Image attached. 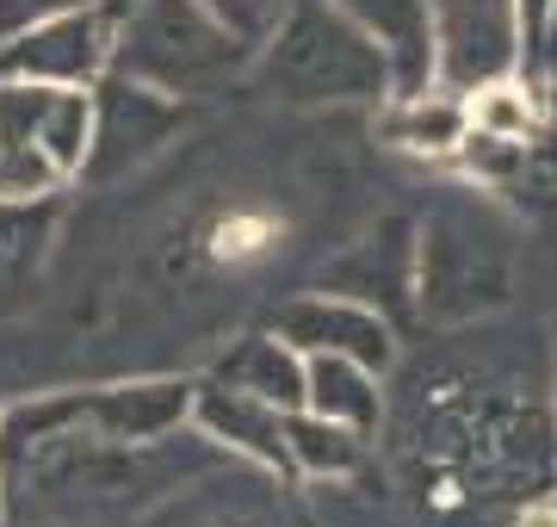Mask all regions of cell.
<instances>
[{
  "instance_id": "17",
  "label": "cell",
  "mask_w": 557,
  "mask_h": 527,
  "mask_svg": "<svg viewBox=\"0 0 557 527\" xmlns=\"http://www.w3.org/2000/svg\"><path fill=\"white\" fill-rule=\"evenodd\" d=\"M359 441H366L359 428H341L329 416H317V409H292L285 416L292 471H304V478H347V471H359V459H366Z\"/></svg>"
},
{
  "instance_id": "4",
  "label": "cell",
  "mask_w": 557,
  "mask_h": 527,
  "mask_svg": "<svg viewBox=\"0 0 557 527\" xmlns=\"http://www.w3.org/2000/svg\"><path fill=\"white\" fill-rule=\"evenodd\" d=\"M428 13H434L440 87L471 94V87L520 69L515 0H428Z\"/></svg>"
},
{
  "instance_id": "6",
  "label": "cell",
  "mask_w": 557,
  "mask_h": 527,
  "mask_svg": "<svg viewBox=\"0 0 557 527\" xmlns=\"http://www.w3.org/2000/svg\"><path fill=\"white\" fill-rule=\"evenodd\" d=\"M0 143H32L69 181H81L87 143H94V87H50L0 75Z\"/></svg>"
},
{
  "instance_id": "15",
  "label": "cell",
  "mask_w": 557,
  "mask_h": 527,
  "mask_svg": "<svg viewBox=\"0 0 557 527\" xmlns=\"http://www.w3.org/2000/svg\"><path fill=\"white\" fill-rule=\"evenodd\" d=\"M391 137L416 156H458V143L471 137V106L453 87H421V94H403L397 112H391Z\"/></svg>"
},
{
  "instance_id": "19",
  "label": "cell",
  "mask_w": 557,
  "mask_h": 527,
  "mask_svg": "<svg viewBox=\"0 0 557 527\" xmlns=\"http://www.w3.org/2000/svg\"><path fill=\"white\" fill-rule=\"evenodd\" d=\"M81 7H100V0H0V38L32 32L44 20H62V13H81Z\"/></svg>"
},
{
  "instance_id": "8",
  "label": "cell",
  "mask_w": 557,
  "mask_h": 527,
  "mask_svg": "<svg viewBox=\"0 0 557 527\" xmlns=\"http://www.w3.org/2000/svg\"><path fill=\"white\" fill-rule=\"evenodd\" d=\"M278 335L298 347V354H347V360L384 366L397 360V342H391V323L379 317V305L366 298H335V292H317V298H298V305L278 317Z\"/></svg>"
},
{
  "instance_id": "7",
  "label": "cell",
  "mask_w": 557,
  "mask_h": 527,
  "mask_svg": "<svg viewBox=\"0 0 557 527\" xmlns=\"http://www.w3.org/2000/svg\"><path fill=\"white\" fill-rule=\"evenodd\" d=\"M508 267L490 236H478L471 223L440 218L421 243V305L434 317H471L478 305H496Z\"/></svg>"
},
{
  "instance_id": "10",
  "label": "cell",
  "mask_w": 557,
  "mask_h": 527,
  "mask_svg": "<svg viewBox=\"0 0 557 527\" xmlns=\"http://www.w3.org/2000/svg\"><path fill=\"white\" fill-rule=\"evenodd\" d=\"M193 379H143V385H112L94 397H75V416L100 428V441L119 446H156L180 422H193Z\"/></svg>"
},
{
  "instance_id": "18",
  "label": "cell",
  "mask_w": 557,
  "mask_h": 527,
  "mask_svg": "<svg viewBox=\"0 0 557 527\" xmlns=\"http://www.w3.org/2000/svg\"><path fill=\"white\" fill-rule=\"evenodd\" d=\"M205 7H211L223 25H236L248 44H267V32H273L278 13H285V0H205Z\"/></svg>"
},
{
  "instance_id": "22",
  "label": "cell",
  "mask_w": 557,
  "mask_h": 527,
  "mask_svg": "<svg viewBox=\"0 0 557 527\" xmlns=\"http://www.w3.org/2000/svg\"><path fill=\"white\" fill-rule=\"evenodd\" d=\"M520 527H557L552 515H533V522H520Z\"/></svg>"
},
{
  "instance_id": "20",
  "label": "cell",
  "mask_w": 557,
  "mask_h": 527,
  "mask_svg": "<svg viewBox=\"0 0 557 527\" xmlns=\"http://www.w3.org/2000/svg\"><path fill=\"white\" fill-rule=\"evenodd\" d=\"M533 87H539V94H552V87H557V0H552V20H545V50H539Z\"/></svg>"
},
{
  "instance_id": "16",
  "label": "cell",
  "mask_w": 557,
  "mask_h": 527,
  "mask_svg": "<svg viewBox=\"0 0 557 527\" xmlns=\"http://www.w3.org/2000/svg\"><path fill=\"white\" fill-rule=\"evenodd\" d=\"M465 106H471V137L533 149L539 131H545V94L533 82H520V75H496V82L471 87Z\"/></svg>"
},
{
  "instance_id": "14",
  "label": "cell",
  "mask_w": 557,
  "mask_h": 527,
  "mask_svg": "<svg viewBox=\"0 0 557 527\" xmlns=\"http://www.w3.org/2000/svg\"><path fill=\"white\" fill-rule=\"evenodd\" d=\"M211 379L248 391V397H260V404L304 409V354L285 342V335H248V342H236L218 360Z\"/></svg>"
},
{
  "instance_id": "2",
  "label": "cell",
  "mask_w": 557,
  "mask_h": 527,
  "mask_svg": "<svg viewBox=\"0 0 557 527\" xmlns=\"http://www.w3.org/2000/svg\"><path fill=\"white\" fill-rule=\"evenodd\" d=\"M255 50L260 44L223 25L205 0H131L112 20V69L174 100L223 87L255 62Z\"/></svg>"
},
{
  "instance_id": "5",
  "label": "cell",
  "mask_w": 557,
  "mask_h": 527,
  "mask_svg": "<svg viewBox=\"0 0 557 527\" xmlns=\"http://www.w3.org/2000/svg\"><path fill=\"white\" fill-rule=\"evenodd\" d=\"M112 69V20L106 7H81L62 20H44L32 32L0 38V75L50 87H94Z\"/></svg>"
},
{
  "instance_id": "3",
  "label": "cell",
  "mask_w": 557,
  "mask_h": 527,
  "mask_svg": "<svg viewBox=\"0 0 557 527\" xmlns=\"http://www.w3.org/2000/svg\"><path fill=\"white\" fill-rule=\"evenodd\" d=\"M180 124H186V106L174 94L106 69L100 82H94V143H87L81 181H119V174L143 168L156 149L174 143Z\"/></svg>"
},
{
  "instance_id": "9",
  "label": "cell",
  "mask_w": 557,
  "mask_h": 527,
  "mask_svg": "<svg viewBox=\"0 0 557 527\" xmlns=\"http://www.w3.org/2000/svg\"><path fill=\"white\" fill-rule=\"evenodd\" d=\"M341 13L384 50L391 94H421L440 82V50H434V13L428 0H335Z\"/></svg>"
},
{
  "instance_id": "1",
  "label": "cell",
  "mask_w": 557,
  "mask_h": 527,
  "mask_svg": "<svg viewBox=\"0 0 557 527\" xmlns=\"http://www.w3.org/2000/svg\"><path fill=\"white\" fill-rule=\"evenodd\" d=\"M255 75L267 94L292 106H366L391 94L384 50L359 32L335 0L285 7L267 44L255 50Z\"/></svg>"
},
{
  "instance_id": "12",
  "label": "cell",
  "mask_w": 557,
  "mask_h": 527,
  "mask_svg": "<svg viewBox=\"0 0 557 527\" xmlns=\"http://www.w3.org/2000/svg\"><path fill=\"white\" fill-rule=\"evenodd\" d=\"M57 243V199H0V317L20 310Z\"/></svg>"
},
{
  "instance_id": "21",
  "label": "cell",
  "mask_w": 557,
  "mask_h": 527,
  "mask_svg": "<svg viewBox=\"0 0 557 527\" xmlns=\"http://www.w3.org/2000/svg\"><path fill=\"white\" fill-rule=\"evenodd\" d=\"M100 7H106V20H119V13L131 7V0H100Z\"/></svg>"
},
{
  "instance_id": "13",
  "label": "cell",
  "mask_w": 557,
  "mask_h": 527,
  "mask_svg": "<svg viewBox=\"0 0 557 527\" xmlns=\"http://www.w3.org/2000/svg\"><path fill=\"white\" fill-rule=\"evenodd\" d=\"M304 409H317L341 428L372 434L384 416V391L372 366L347 360V354H304Z\"/></svg>"
},
{
  "instance_id": "11",
  "label": "cell",
  "mask_w": 557,
  "mask_h": 527,
  "mask_svg": "<svg viewBox=\"0 0 557 527\" xmlns=\"http://www.w3.org/2000/svg\"><path fill=\"white\" fill-rule=\"evenodd\" d=\"M285 416H292V409L260 404V397L223 385V379H205V385L193 391V422H199L211 441H223L230 453H248V459H260V466H273V471H292Z\"/></svg>"
}]
</instances>
